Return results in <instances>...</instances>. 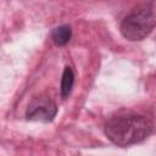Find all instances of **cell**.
<instances>
[{
    "instance_id": "obj_4",
    "label": "cell",
    "mask_w": 156,
    "mask_h": 156,
    "mask_svg": "<svg viewBox=\"0 0 156 156\" xmlns=\"http://www.w3.org/2000/svg\"><path fill=\"white\" fill-rule=\"evenodd\" d=\"M71 37H72V29L68 24H62L52 30V40L58 46L66 45L71 40Z\"/></svg>"
},
{
    "instance_id": "obj_3",
    "label": "cell",
    "mask_w": 156,
    "mask_h": 156,
    "mask_svg": "<svg viewBox=\"0 0 156 156\" xmlns=\"http://www.w3.org/2000/svg\"><path fill=\"white\" fill-rule=\"evenodd\" d=\"M57 113V106L56 104L48 96H38L34 98L27 110H26V117L29 121H37V122H51Z\"/></svg>"
},
{
    "instance_id": "obj_5",
    "label": "cell",
    "mask_w": 156,
    "mask_h": 156,
    "mask_svg": "<svg viewBox=\"0 0 156 156\" xmlns=\"http://www.w3.org/2000/svg\"><path fill=\"white\" fill-rule=\"evenodd\" d=\"M73 83H74V74L71 67H65L63 73H62V79H61V96L63 99H66L72 88H73Z\"/></svg>"
},
{
    "instance_id": "obj_1",
    "label": "cell",
    "mask_w": 156,
    "mask_h": 156,
    "mask_svg": "<svg viewBox=\"0 0 156 156\" xmlns=\"http://www.w3.org/2000/svg\"><path fill=\"white\" fill-rule=\"evenodd\" d=\"M152 132V122L138 113H121L105 124L106 136L117 146H130L144 141Z\"/></svg>"
},
{
    "instance_id": "obj_2",
    "label": "cell",
    "mask_w": 156,
    "mask_h": 156,
    "mask_svg": "<svg viewBox=\"0 0 156 156\" xmlns=\"http://www.w3.org/2000/svg\"><path fill=\"white\" fill-rule=\"evenodd\" d=\"M156 22L155 1L151 0L132 10L121 23V33L129 41L145 39L154 29Z\"/></svg>"
}]
</instances>
